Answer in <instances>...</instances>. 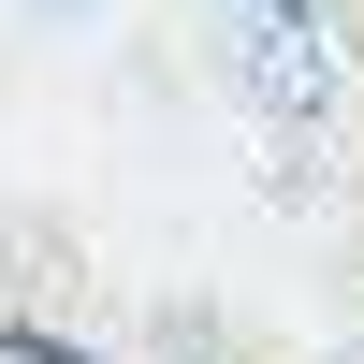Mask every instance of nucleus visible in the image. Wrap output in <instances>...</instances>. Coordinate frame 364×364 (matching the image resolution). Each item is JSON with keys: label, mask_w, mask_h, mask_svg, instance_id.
Here are the masks:
<instances>
[{"label": "nucleus", "mask_w": 364, "mask_h": 364, "mask_svg": "<svg viewBox=\"0 0 364 364\" xmlns=\"http://www.w3.org/2000/svg\"><path fill=\"white\" fill-rule=\"evenodd\" d=\"M219 58H233V87L262 102V132H336V44H321V29L262 15V0H233Z\"/></svg>", "instance_id": "f257e3e1"}, {"label": "nucleus", "mask_w": 364, "mask_h": 364, "mask_svg": "<svg viewBox=\"0 0 364 364\" xmlns=\"http://www.w3.org/2000/svg\"><path fill=\"white\" fill-rule=\"evenodd\" d=\"M29 15H58V29H73V15H102V0H29Z\"/></svg>", "instance_id": "7ed1b4c3"}, {"label": "nucleus", "mask_w": 364, "mask_h": 364, "mask_svg": "<svg viewBox=\"0 0 364 364\" xmlns=\"http://www.w3.org/2000/svg\"><path fill=\"white\" fill-rule=\"evenodd\" d=\"M262 204L277 219H321L336 204V132H262Z\"/></svg>", "instance_id": "f03ea898"}]
</instances>
